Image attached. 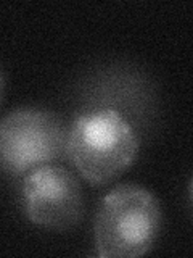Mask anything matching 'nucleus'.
Listing matches in <instances>:
<instances>
[{"label": "nucleus", "instance_id": "1", "mask_svg": "<svg viewBox=\"0 0 193 258\" xmlns=\"http://www.w3.org/2000/svg\"><path fill=\"white\" fill-rule=\"evenodd\" d=\"M140 139L132 121L115 107L79 111L68 129V155L85 181L105 185L134 163Z\"/></svg>", "mask_w": 193, "mask_h": 258}, {"label": "nucleus", "instance_id": "2", "mask_svg": "<svg viewBox=\"0 0 193 258\" xmlns=\"http://www.w3.org/2000/svg\"><path fill=\"white\" fill-rule=\"evenodd\" d=\"M161 229L159 202L148 189L121 184L105 196L95 215V245L102 258H135L155 245Z\"/></svg>", "mask_w": 193, "mask_h": 258}, {"label": "nucleus", "instance_id": "3", "mask_svg": "<svg viewBox=\"0 0 193 258\" xmlns=\"http://www.w3.org/2000/svg\"><path fill=\"white\" fill-rule=\"evenodd\" d=\"M68 153V129L55 113L18 108L0 123V158L10 174L52 165Z\"/></svg>", "mask_w": 193, "mask_h": 258}, {"label": "nucleus", "instance_id": "4", "mask_svg": "<svg viewBox=\"0 0 193 258\" xmlns=\"http://www.w3.org/2000/svg\"><path fill=\"white\" fill-rule=\"evenodd\" d=\"M21 205L28 220L52 231H66L84 216V196L77 177L58 165H44L26 173Z\"/></svg>", "mask_w": 193, "mask_h": 258}, {"label": "nucleus", "instance_id": "5", "mask_svg": "<svg viewBox=\"0 0 193 258\" xmlns=\"http://www.w3.org/2000/svg\"><path fill=\"white\" fill-rule=\"evenodd\" d=\"M188 196H190V202H191V207H193V181L190 184V189H188Z\"/></svg>", "mask_w": 193, "mask_h": 258}]
</instances>
